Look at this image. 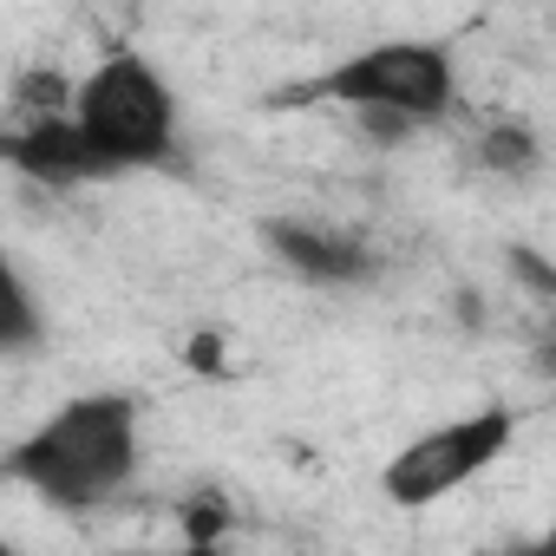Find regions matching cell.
<instances>
[{"label": "cell", "mask_w": 556, "mask_h": 556, "mask_svg": "<svg viewBox=\"0 0 556 556\" xmlns=\"http://www.w3.org/2000/svg\"><path fill=\"white\" fill-rule=\"evenodd\" d=\"M530 367L543 380H556V308H543V321L530 328Z\"/></svg>", "instance_id": "cell-14"}, {"label": "cell", "mask_w": 556, "mask_h": 556, "mask_svg": "<svg viewBox=\"0 0 556 556\" xmlns=\"http://www.w3.org/2000/svg\"><path fill=\"white\" fill-rule=\"evenodd\" d=\"M471 164L497 184H530L543 170V131L530 118H497L471 138Z\"/></svg>", "instance_id": "cell-7"}, {"label": "cell", "mask_w": 556, "mask_h": 556, "mask_svg": "<svg viewBox=\"0 0 556 556\" xmlns=\"http://www.w3.org/2000/svg\"><path fill=\"white\" fill-rule=\"evenodd\" d=\"M73 112H79V125L92 131V144L118 170H164V164H177V92L144 53H131V47L105 53L79 79V105Z\"/></svg>", "instance_id": "cell-2"}, {"label": "cell", "mask_w": 556, "mask_h": 556, "mask_svg": "<svg viewBox=\"0 0 556 556\" xmlns=\"http://www.w3.org/2000/svg\"><path fill=\"white\" fill-rule=\"evenodd\" d=\"M8 164L40 184V190H79V184H99V177H118V164L92 144V131L79 125V112H47V118H21L8 131Z\"/></svg>", "instance_id": "cell-6"}, {"label": "cell", "mask_w": 556, "mask_h": 556, "mask_svg": "<svg viewBox=\"0 0 556 556\" xmlns=\"http://www.w3.org/2000/svg\"><path fill=\"white\" fill-rule=\"evenodd\" d=\"M177 517H184V543H197V549H210V543H223V536L236 530V504H229L216 484L190 491V497L177 504Z\"/></svg>", "instance_id": "cell-9"}, {"label": "cell", "mask_w": 556, "mask_h": 556, "mask_svg": "<svg viewBox=\"0 0 556 556\" xmlns=\"http://www.w3.org/2000/svg\"><path fill=\"white\" fill-rule=\"evenodd\" d=\"M452 315H458V328H484V302H478V289H458V295H452Z\"/></svg>", "instance_id": "cell-15"}, {"label": "cell", "mask_w": 556, "mask_h": 556, "mask_svg": "<svg viewBox=\"0 0 556 556\" xmlns=\"http://www.w3.org/2000/svg\"><path fill=\"white\" fill-rule=\"evenodd\" d=\"M262 242L275 262H289L315 289H361L380 275L374 242L341 223H321V216H262Z\"/></svg>", "instance_id": "cell-5"}, {"label": "cell", "mask_w": 556, "mask_h": 556, "mask_svg": "<svg viewBox=\"0 0 556 556\" xmlns=\"http://www.w3.org/2000/svg\"><path fill=\"white\" fill-rule=\"evenodd\" d=\"M79 105V79H66L60 66H34L14 79V112L21 118H47V112H73Z\"/></svg>", "instance_id": "cell-8"}, {"label": "cell", "mask_w": 556, "mask_h": 556, "mask_svg": "<svg viewBox=\"0 0 556 556\" xmlns=\"http://www.w3.org/2000/svg\"><path fill=\"white\" fill-rule=\"evenodd\" d=\"M504 268H510V282H517L523 295H536L543 308H556V262H549L543 249L510 242V249H504Z\"/></svg>", "instance_id": "cell-12"}, {"label": "cell", "mask_w": 556, "mask_h": 556, "mask_svg": "<svg viewBox=\"0 0 556 556\" xmlns=\"http://www.w3.org/2000/svg\"><path fill=\"white\" fill-rule=\"evenodd\" d=\"M184 367H190V374L223 380V374H229V361H223V334H210V328H203V334H190V341H184Z\"/></svg>", "instance_id": "cell-13"}, {"label": "cell", "mask_w": 556, "mask_h": 556, "mask_svg": "<svg viewBox=\"0 0 556 556\" xmlns=\"http://www.w3.org/2000/svg\"><path fill=\"white\" fill-rule=\"evenodd\" d=\"M354 131H361V144H374V151H400V144H413V138L426 131V118L393 112V105H361V112H354Z\"/></svg>", "instance_id": "cell-10"}, {"label": "cell", "mask_w": 556, "mask_h": 556, "mask_svg": "<svg viewBox=\"0 0 556 556\" xmlns=\"http://www.w3.org/2000/svg\"><path fill=\"white\" fill-rule=\"evenodd\" d=\"M8 328H0V348H14V354H27V348H40V308H34V289H27V275L14 268L8 275Z\"/></svg>", "instance_id": "cell-11"}, {"label": "cell", "mask_w": 556, "mask_h": 556, "mask_svg": "<svg viewBox=\"0 0 556 556\" xmlns=\"http://www.w3.org/2000/svg\"><path fill=\"white\" fill-rule=\"evenodd\" d=\"M302 99H328V105H348V112L393 105V112H413V118L439 125L458 105V66H452L445 40H380V47L348 53L321 79H308Z\"/></svg>", "instance_id": "cell-3"}, {"label": "cell", "mask_w": 556, "mask_h": 556, "mask_svg": "<svg viewBox=\"0 0 556 556\" xmlns=\"http://www.w3.org/2000/svg\"><path fill=\"white\" fill-rule=\"evenodd\" d=\"M510 439H517V413H510V406H478V413H465V419H445V426L406 439V445L380 465V491H387V504H400V510H426V504L452 497L458 484L484 478V471L510 452Z\"/></svg>", "instance_id": "cell-4"}, {"label": "cell", "mask_w": 556, "mask_h": 556, "mask_svg": "<svg viewBox=\"0 0 556 556\" xmlns=\"http://www.w3.org/2000/svg\"><path fill=\"white\" fill-rule=\"evenodd\" d=\"M8 478L60 510L112 504L138 478V400L131 393L66 400L8 452Z\"/></svg>", "instance_id": "cell-1"}]
</instances>
